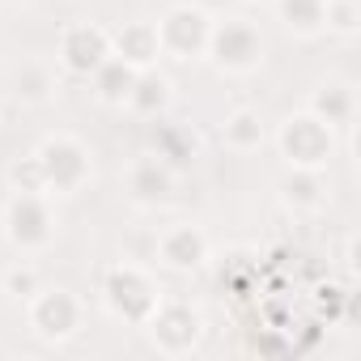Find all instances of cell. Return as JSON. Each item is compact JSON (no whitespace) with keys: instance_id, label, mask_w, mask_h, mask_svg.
I'll return each mask as SVG.
<instances>
[{"instance_id":"1","label":"cell","mask_w":361,"mask_h":361,"mask_svg":"<svg viewBox=\"0 0 361 361\" xmlns=\"http://www.w3.org/2000/svg\"><path fill=\"white\" fill-rule=\"evenodd\" d=\"M157 302H161V289L145 272L140 259H123V264H111L102 272V306L115 319H123L132 327H145L149 314L157 310Z\"/></svg>"},{"instance_id":"2","label":"cell","mask_w":361,"mask_h":361,"mask_svg":"<svg viewBox=\"0 0 361 361\" xmlns=\"http://www.w3.org/2000/svg\"><path fill=\"white\" fill-rule=\"evenodd\" d=\"M204 56L226 77H251L264 64V35L251 18H221V22L213 18V35H209Z\"/></svg>"},{"instance_id":"3","label":"cell","mask_w":361,"mask_h":361,"mask_svg":"<svg viewBox=\"0 0 361 361\" xmlns=\"http://www.w3.org/2000/svg\"><path fill=\"white\" fill-rule=\"evenodd\" d=\"M43 178H47V196H77L90 178H94V157L85 149V140L68 136V132H51L43 136V145L35 149Z\"/></svg>"},{"instance_id":"4","label":"cell","mask_w":361,"mask_h":361,"mask_svg":"<svg viewBox=\"0 0 361 361\" xmlns=\"http://www.w3.org/2000/svg\"><path fill=\"white\" fill-rule=\"evenodd\" d=\"M276 149L289 166L302 170H327V161L336 157V128H327L319 115L310 111H293L281 119L276 128Z\"/></svg>"},{"instance_id":"5","label":"cell","mask_w":361,"mask_h":361,"mask_svg":"<svg viewBox=\"0 0 361 361\" xmlns=\"http://www.w3.org/2000/svg\"><path fill=\"white\" fill-rule=\"evenodd\" d=\"M5 238L18 255H39L56 243V213L43 192H13L5 204Z\"/></svg>"},{"instance_id":"6","label":"cell","mask_w":361,"mask_h":361,"mask_svg":"<svg viewBox=\"0 0 361 361\" xmlns=\"http://www.w3.org/2000/svg\"><path fill=\"white\" fill-rule=\"evenodd\" d=\"M145 331H149V340H153V348L161 357H188V353H196V344L204 336V319H200V310L192 302L161 293V302L149 314Z\"/></svg>"},{"instance_id":"7","label":"cell","mask_w":361,"mask_h":361,"mask_svg":"<svg viewBox=\"0 0 361 361\" xmlns=\"http://www.w3.org/2000/svg\"><path fill=\"white\" fill-rule=\"evenodd\" d=\"M157 47L170 60H204L209 35H213V18L200 5H170L157 22Z\"/></svg>"},{"instance_id":"8","label":"cell","mask_w":361,"mask_h":361,"mask_svg":"<svg viewBox=\"0 0 361 361\" xmlns=\"http://www.w3.org/2000/svg\"><path fill=\"white\" fill-rule=\"evenodd\" d=\"M26 319H30V331L43 340V344H64L81 331L85 323V306L73 289H39L30 302H26Z\"/></svg>"},{"instance_id":"9","label":"cell","mask_w":361,"mask_h":361,"mask_svg":"<svg viewBox=\"0 0 361 361\" xmlns=\"http://www.w3.org/2000/svg\"><path fill=\"white\" fill-rule=\"evenodd\" d=\"M111 56V30H102L98 22H68L60 30V43H56V60L64 73L73 77H94V68Z\"/></svg>"},{"instance_id":"10","label":"cell","mask_w":361,"mask_h":361,"mask_svg":"<svg viewBox=\"0 0 361 361\" xmlns=\"http://www.w3.org/2000/svg\"><path fill=\"white\" fill-rule=\"evenodd\" d=\"M153 259L170 272H200L209 264V234L192 221H174L153 238Z\"/></svg>"},{"instance_id":"11","label":"cell","mask_w":361,"mask_h":361,"mask_svg":"<svg viewBox=\"0 0 361 361\" xmlns=\"http://www.w3.org/2000/svg\"><path fill=\"white\" fill-rule=\"evenodd\" d=\"M128 196L140 209H157L174 196V166H166L157 153H145L128 166Z\"/></svg>"},{"instance_id":"12","label":"cell","mask_w":361,"mask_h":361,"mask_svg":"<svg viewBox=\"0 0 361 361\" xmlns=\"http://www.w3.org/2000/svg\"><path fill=\"white\" fill-rule=\"evenodd\" d=\"M331 200V188H327V174L323 170H302V166H289V174L281 178V204L298 217H314L323 213Z\"/></svg>"},{"instance_id":"13","label":"cell","mask_w":361,"mask_h":361,"mask_svg":"<svg viewBox=\"0 0 361 361\" xmlns=\"http://www.w3.org/2000/svg\"><path fill=\"white\" fill-rule=\"evenodd\" d=\"M111 56L128 60L132 68H153V64L161 60L157 26H153V22H123V26L111 35Z\"/></svg>"},{"instance_id":"14","label":"cell","mask_w":361,"mask_h":361,"mask_svg":"<svg viewBox=\"0 0 361 361\" xmlns=\"http://www.w3.org/2000/svg\"><path fill=\"white\" fill-rule=\"evenodd\" d=\"M149 153H157L166 166H183L192 157H200V132L188 128V123H157L149 128Z\"/></svg>"},{"instance_id":"15","label":"cell","mask_w":361,"mask_h":361,"mask_svg":"<svg viewBox=\"0 0 361 361\" xmlns=\"http://www.w3.org/2000/svg\"><path fill=\"white\" fill-rule=\"evenodd\" d=\"M306 111L310 115H319L327 128H353V115H357V94H353V85H344V81H327V85H319L310 98H306Z\"/></svg>"},{"instance_id":"16","label":"cell","mask_w":361,"mask_h":361,"mask_svg":"<svg viewBox=\"0 0 361 361\" xmlns=\"http://www.w3.org/2000/svg\"><path fill=\"white\" fill-rule=\"evenodd\" d=\"M170 98H174L170 77L157 73V68H140V77H136V85H132V94H128L123 106H128L132 115H140V119H157V115H166Z\"/></svg>"},{"instance_id":"17","label":"cell","mask_w":361,"mask_h":361,"mask_svg":"<svg viewBox=\"0 0 361 361\" xmlns=\"http://www.w3.org/2000/svg\"><path fill=\"white\" fill-rule=\"evenodd\" d=\"M9 90H13V98L22 106H43V102L56 98V73L47 64H39V60H22L13 68V77H9Z\"/></svg>"},{"instance_id":"18","label":"cell","mask_w":361,"mask_h":361,"mask_svg":"<svg viewBox=\"0 0 361 361\" xmlns=\"http://www.w3.org/2000/svg\"><path fill=\"white\" fill-rule=\"evenodd\" d=\"M136 77H140V68H132L128 60H119V56H106L98 68H94V94H98V102H106V106H123L128 102V94H132V85H136Z\"/></svg>"},{"instance_id":"19","label":"cell","mask_w":361,"mask_h":361,"mask_svg":"<svg viewBox=\"0 0 361 361\" xmlns=\"http://www.w3.org/2000/svg\"><path fill=\"white\" fill-rule=\"evenodd\" d=\"M268 140V128H264V115L255 106H234L221 123V145L234 149V153H255L259 145Z\"/></svg>"},{"instance_id":"20","label":"cell","mask_w":361,"mask_h":361,"mask_svg":"<svg viewBox=\"0 0 361 361\" xmlns=\"http://www.w3.org/2000/svg\"><path fill=\"white\" fill-rule=\"evenodd\" d=\"M276 18L289 35L298 39H319L323 22H327V0H272Z\"/></svg>"},{"instance_id":"21","label":"cell","mask_w":361,"mask_h":361,"mask_svg":"<svg viewBox=\"0 0 361 361\" xmlns=\"http://www.w3.org/2000/svg\"><path fill=\"white\" fill-rule=\"evenodd\" d=\"M5 178H9V192H43L47 196V178H43V166H39L35 153L13 157L9 170H5Z\"/></svg>"},{"instance_id":"22","label":"cell","mask_w":361,"mask_h":361,"mask_svg":"<svg viewBox=\"0 0 361 361\" xmlns=\"http://www.w3.org/2000/svg\"><path fill=\"white\" fill-rule=\"evenodd\" d=\"M357 30H361V9H357V0H327V22H323V35L357 39Z\"/></svg>"},{"instance_id":"23","label":"cell","mask_w":361,"mask_h":361,"mask_svg":"<svg viewBox=\"0 0 361 361\" xmlns=\"http://www.w3.org/2000/svg\"><path fill=\"white\" fill-rule=\"evenodd\" d=\"M0 289H5L9 298H18V302H30L43 285H39L35 264H30V259H18L13 268H5V276H0Z\"/></svg>"},{"instance_id":"24","label":"cell","mask_w":361,"mask_h":361,"mask_svg":"<svg viewBox=\"0 0 361 361\" xmlns=\"http://www.w3.org/2000/svg\"><path fill=\"white\" fill-rule=\"evenodd\" d=\"M217 276H221V285L238 289L243 281H251V276H255V259H251L247 251H230V255L221 259V272H217Z\"/></svg>"}]
</instances>
